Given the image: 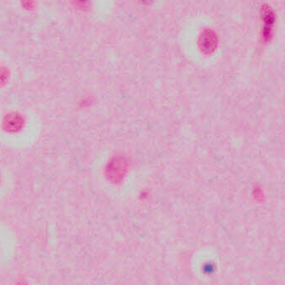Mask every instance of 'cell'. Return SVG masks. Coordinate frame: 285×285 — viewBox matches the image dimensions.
<instances>
[{
	"instance_id": "5",
	"label": "cell",
	"mask_w": 285,
	"mask_h": 285,
	"mask_svg": "<svg viewBox=\"0 0 285 285\" xmlns=\"http://www.w3.org/2000/svg\"><path fill=\"white\" fill-rule=\"evenodd\" d=\"M254 197L258 198H261L264 197V194H262V190L258 188V190H255L254 192Z\"/></svg>"
},
{
	"instance_id": "1",
	"label": "cell",
	"mask_w": 285,
	"mask_h": 285,
	"mask_svg": "<svg viewBox=\"0 0 285 285\" xmlns=\"http://www.w3.org/2000/svg\"><path fill=\"white\" fill-rule=\"evenodd\" d=\"M262 18L264 22V28H262V40L264 42H270L272 40V34H274V25L275 22V14L272 8L264 5L262 8Z\"/></svg>"
},
{
	"instance_id": "3",
	"label": "cell",
	"mask_w": 285,
	"mask_h": 285,
	"mask_svg": "<svg viewBox=\"0 0 285 285\" xmlns=\"http://www.w3.org/2000/svg\"><path fill=\"white\" fill-rule=\"evenodd\" d=\"M200 42L204 51L212 52L217 47V35L212 30H204L200 35Z\"/></svg>"
},
{
	"instance_id": "4",
	"label": "cell",
	"mask_w": 285,
	"mask_h": 285,
	"mask_svg": "<svg viewBox=\"0 0 285 285\" xmlns=\"http://www.w3.org/2000/svg\"><path fill=\"white\" fill-rule=\"evenodd\" d=\"M7 74L4 70H0V87H2V85H4L8 81Z\"/></svg>"
},
{
	"instance_id": "2",
	"label": "cell",
	"mask_w": 285,
	"mask_h": 285,
	"mask_svg": "<svg viewBox=\"0 0 285 285\" xmlns=\"http://www.w3.org/2000/svg\"><path fill=\"white\" fill-rule=\"evenodd\" d=\"M24 118L18 112H11L5 115L2 120V128L8 132H18L22 130Z\"/></svg>"
}]
</instances>
